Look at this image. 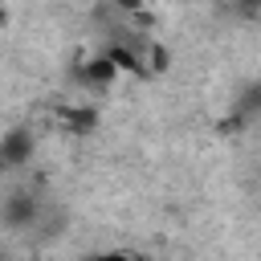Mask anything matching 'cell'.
<instances>
[{
    "label": "cell",
    "mask_w": 261,
    "mask_h": 261,
    "mask_svg": "<svg viewBox=\"0 0 261 261\" xmlns=\"http://www.w3.org/2000/svg\"><path fill=\"white\" fill-rule=\"evenodd\" d=\"M33 220H37V200L33 196H8V204H4V224L8 228H33Z\"/></svg>",
    "instance_id": "6da1fadb"
},
{
    "label": "cell",
    "mask_w": 261,
    "mask_h": 261,
    "mask_svg": "<svg viewBox=\"0 0 261 261\" xmlns=\"http://www.w3.org/2000/svg\"><path fill=\"white\" fill-rule=\"evenodd\" d=\"M0 155H4L8 167H16V163H24V159L33 155V139H29L24 130H12V135L0 139Z\"/></svg>",
    "instance_id": "7a4b0ae2"
},
{
    "label": "cell",
    "mask_w": 261,
    "mask_h": 261,
    "mask_svg": "<svg viewBox=\"0 0 261 261\" xmlns=\"http://www.w3.org/2000/svg\"><path fill=\"white\" fill-rule=\"evenodd\" d=\"M114 73H118V65H114L110 57H94V61L82 65V82H90V86H106Z\"/></svg>",
    "instance_id": "3957f363"
},
{
    "label": "cell",
    "mask_w": 261,
    "mask_h": 261,
    "mask_svg": "<svg viewBox=\"0 0 261 261\" xmlns=\"http://www.w3.org/2000/svg\"><path fill=\"white\" fill-rule=\"evenodd\" d=\"M90 261H147V257L143 253H130V249H114V253H98Z\"/></svg>",
    "instance_id": "277c9868"
},
{
    "label": "cell",
    "mask_w": 261,
    "mask_h": 261,
    "mask_svg": "<svg viewBox=\"0 0 261 261\" xmlns=\"http://www.w3.org/2000/svg\"><path fill=\"white\" fill-rule=\"evenodd\" d=\"M4 167H8V163H4V155H0V171H4Z\"/></svg>",
    "instance_id": "5b68a950"
}]
</instances>
